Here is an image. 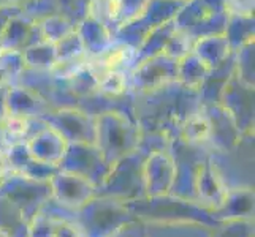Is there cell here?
<instances>
[{"mask_svg": "<svg viewBox=\"0 0 255 237\" xmlns=\"http://www.w3.org/2000/svg\"><path fill=\"white\" fill-rule=\"evenodd\" d=\"M3 168H5V160H3V157L0 155V172L3 171Z\"/></svg>", "mask_w": 255, "mask_h": 237, "instance_id": "6da1fadb", "label": "cell"}]
</instances>
